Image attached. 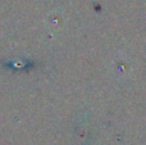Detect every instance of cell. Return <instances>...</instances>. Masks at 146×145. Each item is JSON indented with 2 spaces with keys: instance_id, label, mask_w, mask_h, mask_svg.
I'll return each mask as SVG.
<instances>
[]
</instances>
